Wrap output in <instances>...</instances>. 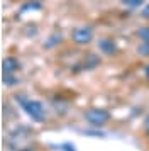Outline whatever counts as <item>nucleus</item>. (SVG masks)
I'll return each mask as SVG.
<instances>
[{
    "mask_svg": "<svg viewBox=\"0 0 149 151\" xmlns=\"http://www.w3.org/2000/svg\"><path fill=\"white\" fill-rule=\"evenodd\" d=\"M15 100L19 102V105L24 109L27 116L32 119L34 122H44L46 121V112H44V107H42V104L39 100H31V99H27L26 95H15Z\"/></svg>",
    "mask_w": 149,
    "mask_h": 151,
    "instance_id": "f257e3e1",
    "label": "nucleus"
},
{
    "mask_svg": "<svg viewBox=\"0 0 149 151\" xmlns=\"http://www.w3.org/2000/svg\"><path fill=\"white\" fill-rule=\"evenodd\" d=\"M83 117L88 124H92L95 127H102L110 121V112L105 109H98V107H92L83 112Z\"/></svg>",
    "mask_w": 149,
    "mask_h": 151,
    "instance_id": "f03ea898",
    "label": "nucleus"
},
{
    "mask_svg": "<svg viewBox=\"0 0 149 151\" xmlns=\"http://www.w3.org/2000/svg\"><path fill=\"white\" fill-rule=\"evenodd\" d=\"M71 39H73L76 44H88V42L93 39V29L88 27V26H81V27L73 29Z\"/></svg>",
    "mask_w": 149,
    "mask_h": 151,
    "instance_id": "7ed1b4c3",
    "label": "nucleus"
},
{
    "mask_svg": "<svg viewBox=\"0 0 149 151\" xmlns=\"http://www.w3.org/2000/svg\"><path fill=\"white\" fill-rule=\"evenodd\" d=\"M98 49H100L103 55L114 56L115 53H117V44H115V41L110 39V37H102L100 41H98Z\"/></svg>",
    "mask_w": 149,
    "mask_h": 151,
    "instance_id": "20e7f679",
    "label": "nucleus"
},
{
    "mask_svg": "<svg viewBox=\"0 0 149 151\" xmlns=\"http://www.w3.org/2000/svg\"><path fill=\"white\" fill-rule=\"evenodd\" d=\"M19 68H20V63L14 56H7L5 60L2 61V71L4 73H14V71H17Z\"/></svg>",
    "mask_w": 149,
    "mask_h": 151,
    "instance_id": "39448f33",
    "label": "nucleus"
},
{
    "mask_svg": "<svg viewBox=\"0 0 149 151\" xmlns=\"http://www.w3.org/2000/svg\"><path fill=\"white\" fill-rule=\"evenodd\" d=\"M135 36L139 37V39H142V42H149V27L146 26V27H141L135 31Z\"/></svg>",
    "mask_w": 149,
    "mask_h": 151,
    "instance_id": "423d86ee",
    "label": "nucleus"
},
{
    "mask_svg": "<svg viewBox=\"0 0 149 151\" xmlns=\"http://www.w3.org/2000/svg\"><path fill=\"white\" fill-rule=\"evenodd\" d=\"M2 82L5 83L7 87H14V85H17V83H19V78H14L12 73H4Z\"/></svg>",
    "mask_w": 149,
    "mask_h": 151,
    "instance_id": "0eeeda50",
    "label": "nucleus"
},
{
    "mask_svg": "<svg viewBox=\"0 0 149 151\" xmlns=\"http://www.w3.org/2000/svg\"><path fill=\"white\" fill-rule=\"evenodd\" d=\"M61 39H63V36H61L59 32H56V34H53L51 37H49V41L44 42V48H53L54 44H56V42H59Z\"/></svg>",
    "mask_w": 149,
    "mask_h": 151,
    "instance_id": "6e6552de",
    "label": "nucleus"
},
{
    "mask_svg": "<svg viewBox=\"0 0 149 151\" xmlns=\"http://www.w3.org/2000/svg\"><path fill=\"white\" fill-rule=\"evenodd\" d=\"M37 10V9H41V2H37V0H31V2H27V4H24L22 5V12H26V10Z\"/></svg>",
    "mask_w": 149,
    "mask_h": 151,
    "instance_id": "1a4fd4ad",
    "label": "nucleus"
},
{
    "mask_svg": "<svg viewBox=\"0 0 149 151\" xmlns=\"http://www.w3.org/2000/svg\"><path fill=\"white\" fill-rule=\"evenodd\" d=\"M137 55L141 56H149V42H142L137 46Z\"/></svg>",
    "mask_w": 149,
    "mask_h": 151,
    "instance_id": "9d476101",
    "label": "nucleus"
},
{
    "mask_svg": "<svg viewBox=\"0 0 149 151\" xmlns=\"http://www.w3.org/2000/svg\"><path fill=\"white\" fill-rule=\"evenodd\" d=\"M124 5H127V7H132V9H135V7H141L142 4H144V0H120Z\"/></svg>",
    "mask_w": 149,
    "mask_h": 151,
    "instance_id": "9b49d317",
    "label": "nucleus"
},
{
    "mask_svg": "<svg viewBox=\"0 0 149 151\" xmlns=\"http://www.w3.org/2000/svg\"><path fill=\"white\" fill-rule=\"evenodd\" d=\"M59 150H63V151H76V150L73 148V144H71V143H64V144H61Z\"/></svg>",
    "mask_w": 149,
    "mask_h": 151,
    "instance_id": "f8f14e48",
    "label": "nucleus"
},
{
    "mask_svg": "<svg viewBox=\"0 0 149 151\" xmlns=\"http://www.w3.org/2000/svg\"><path fill=\"white\" fill-rule=\"evenodd\" d=\"M141 14H142V17H144V19H149V4H148V5H146L144 9H142Z\"/></svg>",
    "mask_w": 149,
    "mask_h": 151,
    "instance_id": "ddd939ff",
    "label": "nucleus"
},
{
    "mask_svg": "<svg viewBox=\"0 0 149 151\" xmlns=\"http://www.w3.org/2000/svg\"><path fill=\"white\" fill-rule=\"evenodd\" d=\"M142 126H144L146 132H149V114H148L146 117H144V122H142Z\"/></svg>",
    "mask_w": 149,
    "mask_h": 151,
    "instance_id": "4468645a",
    "label": "nucleus"
},
{
    "mask_svg": "<svg viewBox=\"0 0 149 151\" xmlns=\"http://www.w3.org/2000/svg\"><path fill=\"white\" fill-rule=\"evenodd\" d=\"M144 75H146V78L149 80V65H146V66H144Z\"/></svg>",
    "mask_w": 149,
    "mask_h": 151,
    "instance_id": "2eb2a0df",
    "label": "nucleus"
},
{
    "mask_svg": "<svg viewBox=\"0 0 149 151\" xmlns=\"http://www.w3.org/2000/svg\"><path fill=\"white\" fill-rule=\"evenodd\" d=\"M148 136H149V132H148Z\"/></svg>",
    "mask_w": 149,
    "mask_h": 151,
    "instance_id": "dca6fc26",
    "label": "nucleus"
}]
</instances>
